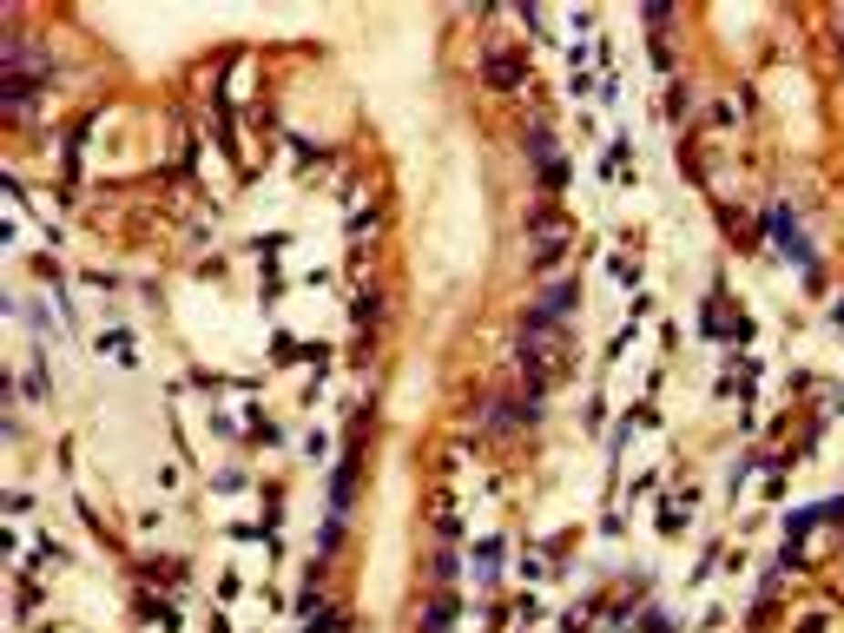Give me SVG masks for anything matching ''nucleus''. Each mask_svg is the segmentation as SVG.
<instances>
[{
    "label": "nucleus",
    "instance_id": "f257e3e1",
    "mask_svg": "<svg viewBox=\"0 0 844 633\" xmlns=\"http://www.w3.org/2000/svg\"><path fill=\"white\" fill-rule=\"evenodd\" d=\"M521 383L528 390H554L561 376H568V337L554 330V317L548 311H528L521 317Z\"/></svg>",
    "mask_w": 844,
    "mask_h": 633
},
{
    "label": "nucleus",
    "instance_id": "f03ea898",
    "mask_svg": "<svg viewBox=\"0 0 844 633\" xmlns=\"http://www.w3.org/2000/svg\"><path fill=\"white\" fill-rule=\"evenodd\" d=\"M482 73H489V87H501V93H515V87H528V60L515 46H495L489 60H482Z\"/></svg>",
    "mask_w": 844,
    "mask_h": 633
},
{
    "label": "nucleus",
    "instance_id": "7ed1b4c3",
    "mask_svg": "<svg viewBox=\"0 0 844 633\" xmlns=\"http://www.w3.org/2000/svg\"><path fill=\"white\" fill-rule=\"evenodd\" d=\"M713 337H746V317H733V304H713Z\"/></svg>",
    "mask_w": 844,
    "mask_h": 633
},
{
    "label": "nucleus",
    "instance_id": "20e7f679",
    "mask_svg": "<svg viewBox=\"0 0 844 633\" xmlns=\"http://www.w3.org/2000/svg\"><path fill=\"white\" fill-rule=\"evenodd\" d=\"M838 330H844V304H838Z\"/></svg>",
    "mask_w": 844,
    "mask_h": 633
}]
</instances>
